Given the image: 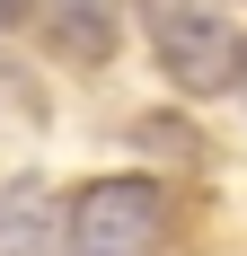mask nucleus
<instances>
[{"label": "nucleus", "instance_id": "f257e3e1", "mask_svg": "<svg viewBox=\"0 0 247 256\" xmlns=\"http://www.w3.org/2000/svg\"><path fill=\"white\" fill-rule=\"evenodd\" d=\"M142 26H150V53L159 71L186 88V98H230L247 88V36L221 0H142Z\"/></svg>", "mask_w": 247, "mask_h": 256}, {"label": "nucleus", "instance_id": "f03ea898", "mask_svg": "<svg viewBox=\"0 0 247 256\" xmlns=\"http://www.w3.org/2000/svg\"><path fill=\"white\" fill-rule=\"evenodd\" d=\"M168 248V186L98 177L62 212V256H159Z\"/></svg>", "mask_w": 247, "mask_h": 256}, {"label": "nucleus", "instance_id": "7ed1b4c3", "mask_svg": "<svg viewBox=\"0 0 247 256\" xmlns=\"http://www.w3.org/2000/svg\"><path fill=\"white\" fill-rule=\"evenodd\" d=\"M36 26L71 62H115V0H36Z\"/></svg>", "mask_w": 247, "mask_h": 256}, {"label": "nucleus", "instance_id": "20e7f679", "mask_svg": "<svg viewBox=\"0 0 247 256\" xmlns=\"http://www.w3.org/2000/svg\"><path fill=\"white\" fill-rule=\"evenodd\" d=\"M62 212H53V186L44 177H9L0 186V256H44Z\"/></svg>", "mask_w": 247, "mask_h": 256}, {"label": "nucleus", "instance_id": "39448f33", "mask_svg": "<svg viewBox=\"0 0 247 256\" xmlns=\"http://www.w3.org/2000/svg\"><path fill=\"white\" fill-rule=\"evenodd\" d=\"M18 18H26V0H0V26H18Z\"/></svg>", "mask_w": 247, "mask_h": 256}]
</instances>
